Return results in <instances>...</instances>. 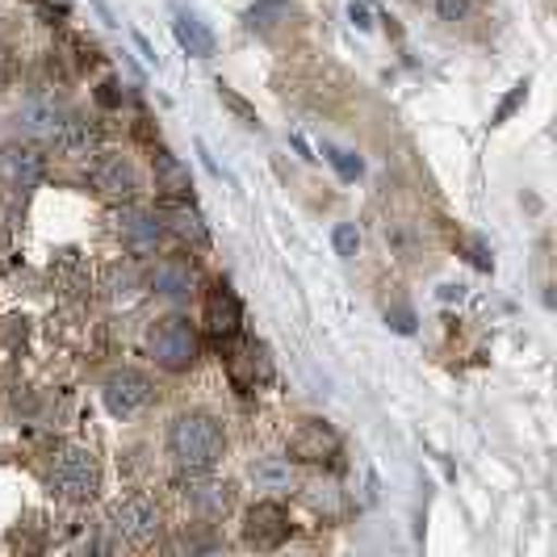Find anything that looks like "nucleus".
I'll return each instance as SVG.
<instances>
[{
	"label": "nucleus",
	"instance_id": "3",
	"mask_svg": "<svg viewBox=\"0 0 557 557\" xmlns=\"http://www.w3.org/2000/svg\"><path fill=\"white\" fill-rule=\"evenodd\" d=\"M147 357L168 373H185L197 361V327L185 314H164L147 332Z\"/></svg>",
	"mask_w": 557,
	"mask_h": 557
},
{
	"label": "nucleus",
	"instance_id": "18",
	"mask_svg": "<svg viewBox=\"0 0 557 557\" xmlns=\"http://www.w3.org/2000/svg\"><path fill=\"white\" fill-rule=\"evenodd\" d=\"M156 185L168 189V194H189V189H194V185H189V168L181 164L176 156H168V151L156 156Z\"/></svg>",
	"mask_w": 557,
	"mask_h": 557
},
{
	"label": "nucleus",
	"instance_id": "1",
	"mask_svg": "<svg viewBox=\"0 0 557 557\" xmlns=\"http://www.w3.org/2000/svg\"><path fill=\"white\" fill-rule=\"evenodd\" d=\"M168 457L181 474H197V470H214L223 461V423L210 416V411H181L168 423Z\"/></svg>",
	"mask_w": 557,
	"mask_h": 557
},
{
	"label": "nucleus",
	"instance_id": "8",
	"mask_svg": "<svg viewBox=\"0 0 557 557\" xmlns=\"http://www.w3.org/2000/svg\"><path fill=\"white\" fill-rule=\"evenodd\" d=\"M289 536V516L281 503H256L248 511V524H244V541L251 549H277L281 541Z\"/></svg>",
	"mask_w": 557,
	"mask_h": 557
},
{
	"label": "nucleus",
	"instance_id": "2",
	"mask_svg": "<svg viewBox=\"0 0 557 557\" xmlns=\"http://www.w3.org/2000/svg\"><path fill=\"white\" fill-rule=\"evenodd\" d=\"M51 495L63 503H88L101 491V461L97 453L84 445H63L51 461Z\"/></svg>",
	"mask_w": 557,
	"mask_h": 557
},
{
	"label": "nucleus",
	"instance_id": "6",
	"mask_svg": "<svg viewBox=\"0 0 557 557\" xmlns=\"http://www.w3.org/2000/svg\"><path fill=\"white\" fill-rule=\"evenodd\" d=\"M101 403H106V411L113 419L139 416L143 407L151 403V377L139 373V369H117V373L106 377V386H101Z\"/></svg>",
	"mask_w": 557,
	"mask_h": 557
},
{
	"label": "nucleus",
	"instance_id": "11",
	"mask_svg": "<svg viewBox=\"0 0 557 557\" xmlns=\"http://www.w3.org/2000/svg\"><path fill=\"white\" fill-rule=\"evenodd\" d=\"M117 235H122V244L135 251V256H147V251H156V244H160L164 223H160L151 210L126 206V210L117 214Z\"/></svg>",
	"mask_w": 557,
	"mask_h": 557
},
{
	"label": "nucleus",
	"instance_id": "10",
	"mask_svg": "<svg viewBox=\"0 0 557 557\" xmlns=\"http://www.w3.org/2000/svg\"><path fill=\"white\" fill-rule=\"evenodd\" d=\"M0 181L17 194H29L38 181H42V156L29 147V143H13L0 151Z\"/></svg>",
	"mask_w": 557,
	"mask_h": 557
},
{
	"label": "nucleus",
	"instance_id": "25",
	"mask_svg": "<svg viewBox=\"0 0 557 557\" xmlns=\"http://www.w3.org/2000/svg\"><path fill=\"white\" fill-rule=\"evenodd\" d=\"M348 17H352V26L357 29L373 26V13H369V4H364V0H352V4H348Z\"/></svg>",
	"mask_w": 557,
	"mask_h": 557
},
{
	"label": "nucleus",
	"instance_id": "15",
	"mask_svg": "<svg viewBox=\"0 0 557 557\" xmlns=\"http://www.w3.org/2000/svg\"><path fill=\"white\" fill-rule=\"evenodd\" d=\"M63 117H67V113L59 110L55 101H26V106H22V113H17L22 135H26V139H34V143H55Z\"/></svg>",
	"mask_w": 557,
	"mask_h": 557
},
{
	"label": "nucleus",
	"instance_id": "23",
	"mask_svg": "<svg viewBox=\"0 0 557 557\" xmlns=\"http://www.w3.org/2000/svg\"><path fill=\"white\" fill-rule=\"evenodd\" d=\"M332 244H335V251H339L344 260H352V256H357V248H361V235H357V226H352V223H339V226H335V235H332Z\"/></svg>",
	"mask_w": 557,
	"mask_h": 557
},
{
	"label": "nucleus",
	"instance_id": "16",
	"mask_svg": "<svg viewBox=\"0 0 557 557\" xmlns=\"http://www.w3.org/2000/svg\"><path fill=\"white\" fill-rule=\"evenodd\" d=\"M172 34H176V42H181V47H185L194 59L214 55V34H210V26H206L201 17H194V13H176Z\"/></svg>",
	"mask_w": 557,
	"mask_h": 557
},
{
	"label": "nucleus",
	"instance_id": "13",
	"mask_svg": "<svg viewBox=\"0 0 557 557\" xmlns=\"http://www.w3.org/2000/svg\"><path fill=\"white\" fill-rule=\"evenodd\" d=\"M244 323V307L239 298L231 294V285H214L210 298H206V332L219 335V339H231Z\"/></svg>",
	"mask_w": 557,
	"mask_h": 557
},
{
	"label": "nucleus",
	"instance_id": "4",
	"mask_svg": "<svg viewBox=\"0 0 557 557\" xmlns=\"http://www.w3.org/2000/svg\"><path fill=\"white\" fill-rule=\"evenodd\" d=\"M110 532L113 541H122L126 549H147L160 541V511L156 503L131 495V499H117L110 507Z\"/></svg>",
	"mask_w": 557,
	"mask_h": 557
},
{
	"label": "nucleus",
	"instance_id": "14",
	"mask_svg": "<svg viewBox=\"0 0 557 557\" xmlns=\"http://www.w3.org/2000/svg\"><path fill=\"white\" fill-rule=\"evenodd\" d=\"M151 289H156L160 298H168V302L189 298V289H194V269H189V260H181V256L156 260V269H151Z\"/></svg>",
	"mask_w": 557,
	"mask_h": 557
},
{
	"label": "nucleus",
	"instance_id": "20",
	"mask_svg": "<svg viewBox=\"0 0 557 557\" xmlns=\"http://www.w3.org/2000/svg\"><path fill=\"white\" fill-rule=\"evenodd\" d=\"M323 151H327V160H332L335 172H339L344 181H357V176H361V168H364V164L357 160V156H352V151H344V147H332V143H327Z\"/></svg>",
	"mask_w": 557,
	"mask_h": 557
},
{
	"label": "nucleus",
	"instance_id": "17",
	"mask_svg": "<svg viewBox=\"0 0 557 557\" xmlns=\"http://www.w3.org/2000/svg\"><path fill=\"white\" fill-rule=\"evenodd\" d=\"M164 223H168V231H172L181 244H189V248H206V244H210V226H206V219L197 214L194 206H172Z\"/></svg>",
	"mask_w": 557,
	"mask_h": 557
},
{
	"label": "nucleus",
	"instance_id": "24",
	"mask_svg": "<svg viewBox=\"0 0 557 557\" xmlns=\"http://www.w3.org/2000/svg\"><path fill=\"white\" fill-rule=\"evenodd\" d=\"M219 97H223V106H231V110L244 117V126H260V117H256V110H251L248 101L235 92V88H226V84H219Z\"/></svg>",
	"mask_w": 557,
	"mask_h": 557
},
{
	"label": "nucleus",
	"instance_id": "9",
	"mask_svg": "<svg viewBox=\"0 0 557 557\" xmlns=\"http://www.w3.org/2000/svg\"><path fill=\"white\" fill-rule=\"evenodd\" d=\"M335 453H339V436H335L323 419H307V423H298V432L289 436V457H294V461H310V466H319V461H332Z\"/></svg>",
	"mask_w": 557,
	"mask_h": 557
},
{
	"label": "nucleus",
	"instance_id": "22",
	"mask_svg": "<svg viewBox=\"0 0 557 557\" xmlns=\"http://www.w3.org/2000/svg\"><path fill=\"white\" fill-rule=\"evenodd\" d=\"M436 13H441V22H448V26H461V22H470L474 0H436Z\"/></svg>",
	"mask_w": 557,
	"mask_h": 557
},
{
	"label": "nucleus",
	"instance_id": "12",
	"mask_svg": "<svg viewBox=\"0 0 557 557\" xmlns=\"http://www.w3.org/2000/svg\"><path fill=\"white\" fill-rule=\"evenodd\" d=\"M55 147L63 160H81V164H88V160H97L101 139H97V126H92V122H84L81 113H67L63 126H59V135H55Z\"/></svg>",
	"mask_w": 557,
	"mask_h": 557
},
{
	"label": "nucleus",
	"instance_id": "19",
	"mask_svg": "<svg viewBox=\"0 0 557 557\" xmlns=\"http://www.w3.org/2000/svg\"><path fill=\"white\" fill-rule=\"evenodd\" d=\"M251 482H256V486H264V491H281V486H289V461H281V457H264V461H256V466H251Z\"/></svg>",
	"mask_w": 557,
	"mask_h": 557
},
{
	"label": "nucleus",
	"instance_id": "7",
	"mask_svg": "<svg viewBox=\"0 0 557 557\" xmlns=\"http://www.w3.org/2000/svg\"><path fill=\"white\" fill-rule=\"evenodd\" d=\"M181 499H185V507L194 516L219 520V516L231 511V503H235V486L210 478V470H197V474H181Z\"/></svg>",
	"mask_w": 557,
	"mask_h": 557
},
{
	"label": "nucleus",
	"instance_id": "21",
	"mask_svg": "<svg viewBox=\"0 0 557 557\" xmlns=\"http://www.w3.org/2000/svg\"><path fill=\"white\" fill-rule=\"evenodd\" d=\"M269 17H289V4H281V0H264V4H256L248 13V26L251 29H269L273 22Z\"/></svg>",
	"mask_w": 557,
	"mask_h": 557
},
{
	"label": "nucleus",
	"instance_id": "5",
	"mask_svg": "<svg viewBox=\"0 0 557 557\" xmlns=\"http://www.w3.org/2000/svg\"><path fill=\"white\" fill-rule=\"evenodd\" d=\"M92 185H97V194L110 197V201H135L143 189V176L131 156H122V151H97V160H92Z\"/></svg>",
	"mask_w": 557,
	"mask_h": 557
}]
</instances>
